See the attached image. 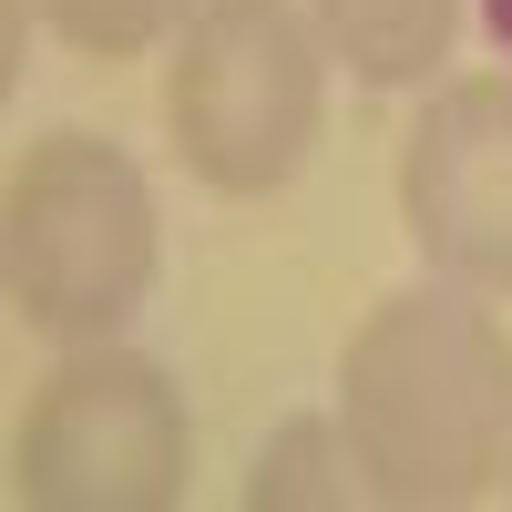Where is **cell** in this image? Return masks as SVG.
Listing matches in <instances>:
<instances>
[{
    "mask_svg": "<svg viewBox=\"0 0 512 512\" xmlns=\"http://www.w3.org/2000/svg\"><path fill=\"white\" fill-rule=\"evenodd\" d=\"M338 431L379 502L451 512L512 472V328L482 287H400L338 349Z\"/></svg>",
    "mask_w": 512,
    "mask_h": 512,
    "instance_id": "1",
    "label": "cell"
},
{
    "mask_svg": "<svg viewBox=\"0 0 512 512\" xmlns=\"http://www.w3.org/2000/svg\"><path fill=\"white\" fill-rule=\"evenodd\" d=\"M400 226L441 277L502 297L512 287V82L461 72L400 134Z\"/></svg>",
    "mask_w": 512,
    "mask_h": 512,
    "instance_id": "5",
    "label": "cell"
},
{
    "mask_svg": "<svg viewBox=\"0 0 512 512\" xmlns=\"http://www.w3.org/2000/svg\"><path fill=\"white\" fill-rule=\"evenodd\" d=\"M185 472H195L185 390L123 338L62 349V369L31 390L11 431V492L31 512H164L185 502Z\"/></svg>",
    "mask_w": 512,
    "mask_h": 512,
    "instance_id": "4",
    "label": "cell"
},
{
    "mask_svg": "<svg viewBox=\"0 0 512 512\" xmlns=\"http://www.w3.org/2000/svg\"><path fill=\"white\" fill-rule=\"evenodd\" d=\"M31 11L52 21L72 52H93V62H134L164 31H185V0H31Z\"/></svg>",
    "mask_w": 512,
    "mask_h": 512,
    "instance_id": "8",
    "label": "cell"
},
{
    "mask_svg": "<svg viewBox=\"0 0 512 512\" xmlns=\"http://www.w3.org/2000/svg\"><path fill=\"white\" fill-rule=\"evenodd\" d=\"M154 267H164V216L144 164L113 134L62 123V134L21 144V164L0 175V297L21 308V328L62 338V349L123 338L154 297Z\"/></svg>",
    "mask_w": 512,
    "mask_h": 512,
    "instance_id": "2",
    "label": "cell"
},
{
    "mask_svg": "<svg viewBox=\"0 0 512 512\" xmlns=\"http://www.w3.org/2000/svg\"><path fill=\"white\" fill-rule=\"evenodd\" d=\"M482 31H492L502 52H512V0H482Z\"/></svg>",
    "mask_w": 512,
    "mask_h": 512,
    "instance_id": "10",
    "label": "cell"
},
{
    "mask_svg": "<svg viewBox=\"0 0 512 512\" xmlns=\"http://www.w3.org/2000/svg\"><path fill=\"white\" fill-rule=\"evenodd\" d=\"M328 41L297 0H195L164 62V134L216 195H277L318 154Z\"/></svg>",
    "mask_w": 512,
    "mask_h": 512,
    "instance_id": "3",
    "label": "cell"
},
{
    "mask_svg": "<svg viewBox=\"0 0 512 512\" xmlns=\"http://www.w3.org/2000/svg\"><path fill=\"white\" fill-rule=\"evenodd\" d=\"M349 482H359V461H349L338 420H277L246 472V512H297V502L328 512V502H349Z\"/></svg>",
    "mask_w": 512,
    "mask_h": 512,
    "instance_id": "7",
    "label": "cell"
},
{
    "mask_svg": "<svg viewBox=\"0 0 512 512\" xmlns=\"http://www.w3.org/2000/svg\"><path fill=\"white\" fill-rule=\"evenodd\" d=\"M31 21H41L31 0H0V103L21 93V62H31Z\"/></svg>",
    "mask_w": 512,
    "mask_h": 512,
    "instance_id": "9",
    "label": "cell"
},
{
    "mask_svg": "<svg viewBox=\"0 0 512 512\" xmlns=\"http://www.w3.org/2000/svg\"><path fill=\"white\" fill-rule=\"evenodd\" d=\"M328 62H349L369 93H431L461 31V0H308Z\"/></svg>",
    "mask_w": 512,
    "mask_h": 512,
    "instance_id": "6",
    "label": "cell"
},
{
    "mask_svg": "<svg viewBox=\"0 0 512 512\" xmlns=\"http://www.w3.org/2000/svg\"><path fill=\"white\" fill-rule=\"evenodd\" d=\"M502 482H512V472H502Z\"/></svg>",
    "mask_w": 512,
    "mask_h": 512,
    "instance_id": "11",
    "label": "cell"
}]
</instances>
